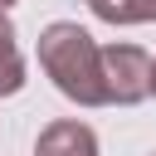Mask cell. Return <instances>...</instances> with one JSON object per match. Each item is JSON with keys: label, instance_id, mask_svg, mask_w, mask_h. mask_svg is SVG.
<instances>
[{"label": "cell", "instance_id": "obj_1", "mask_svg": "<svg viewBox=\"0 0 156 156\" xmlns=\"http://www.w3.org/2000/svg\"><path fill=\"white\" fill-rule=\"evenodd\" d=\"M39 63L44 73L54 78V88L83 107H98L107 102V88H102V49L93 44L88 29L58 20L39 34Z\"/></svg>", "mask_w": 156, "mask_h": 156}, {"label": "cell", "instance_id": "obj_2", "mask_svg": "<svg viewBox=\"0 0 156 156\" xmlns=\"http://www.w3.org/2000/svg\"><path fill=\"white\" fill-rule=\"evenodd\" d=\"M102 88L107 102H141L151 93V58L136 44H107L102 49Z\"/></svg>", "mask_w": 156, "mask_h": 156}, {"label": "cell", "instance_id": "obj_3", "mask_svg": "<svg viewBox=\"0 0 156 156\" xmlns=\"http://www.w3.org/2000/svg\"><path fill=\"white\" fill-rule=\"evenodd\" d=\"M34 156H98V136L83 122H54L39 132Z\"/></svg>", "mask_w": 156, "mask_h": 156}, {"label": "cell", "instance_id": "obj_4", "mask_svg": "<svg viewBox=\"0 0 156 156\" xmlns=\"http://www.w3.org/2000/svg\"><path fill=\"white\" fill-rule=\"evenodd\" d=\"M20 83H24V58H20L15 29H10V20H5V10H0V98H5V93H20Z\"/></svg>", "mask_w": 156, "mask_h": 156}, {"label": "cell", "instance_id": "obj_5", "mask_svg": "<svg viewBox=\"0 0 156 156\" xmlns=\"http://www.w3.org/2000/svg\"><path fill=\"white\" fill-rule=\"evenodd\" d=\"M156 20V0H112L107 24H146Z\"/></svg>", "mask_w": 156, "mask_h": 156}, {"label": "cell", "instance_id": "obj_6", "mask_svg": "<svg viewBox=\"0 0 156 156\" xmlns=\"http://www.w3.org/2000/svg\"><path fill=\"white\" fill-rule=\"evenodd\" d=\"M88 5H93V15H98V20H107V10H112V0H88Z\"/></svg>", "mask_w": 156, "mask_h": 156}, {"label": "cell", "instance_id": "obj_7", "mask_svg": "<svg viewBox=\"0 0 156 156\" xmlns=\"http://www.w3.org/2000/svg\"><path fill=\"white\" fill-rule=\"evenodd\" d=\"M151 93H156V63H151Z\"/></svg>", "mask_w": 156, "mask_h": 156}, {"label": "cell", "instance_id": "obj_8", "mask_svg": "<svg viewBox=\"0 0 156 156\" xmlns=\"http://www.w3.org/2000/svg\"><path fill=\"white\" fill-rule=\"evenodd\" d=\"M5 5H15V0H0V10H5Z\"/></svg>", "mask_w": 156, "mask_h": 156}]
</instances>
